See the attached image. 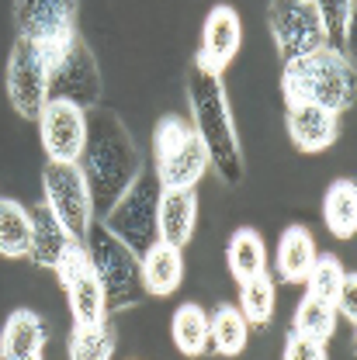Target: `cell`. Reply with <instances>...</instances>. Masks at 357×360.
<instances>
[{
    "instance_id": "obj_26",
    "label": "cell",
    "mask_w": 357,
    "mask_h": 360,
    "mask_svg": "<svg viewBox=\"0 0 357 360\" xmlns=\"http://www.w3.org/2000/svg\"><path fill=\"white\" fill-rule=\"evenodd\" d=\"M277 305V284L270 274H257L250 281H239V312L250 326H268Z\"/></svg>"
},
{
    "instance_id": "obj_13",
    "label": "cell",
    "mask_w": 357,
    "mask_h": 360,
    "mask_svg": "<svg viewBox=\"0 0 357 360\" xmlns=\"http://www.w3.org/2000/svg\"><path fill=\"white\" fill-rule=\"evenodd\" d=\"M39 135L52 163H77L87 139V111L66 101H45L39 115Z\"/></svg>"
},
{
    "instance_id": "obj_31",
    "label": "cell",
    "mask_w": 357,
    "mask_h": 360,
    "mask_svg": "<svg viewBox=\"0 0 357 360\" xmlns=\"http://www.w3.org/2000/svg\"><path fill=\"white\" fill-rule=\"evenodd\" d=\"M284 360H330L326 357V343L309 340L302 333H288V343H284Z\"/></svg>"
},
{
    "instance_id": "obj_11",
    "label": "cell",
    "mask_w": 357,
    "mask_h": 360,
    "mask_svg": "<svg viewBox=\"0 0 357 360\" xmlns=\"http://www.w3.org/2000/svg\"><path fill=\"white\" fill-rule=\"evenodd\" d=\"M268 25L284 63L302 59V56H309L315 49L330 45L313 0H270Z\"/></svg>"
},
{
    "instance_id": "obj_12",
    "label": "cell",
    "mask_w": 357,
    "mask_h": 360,
    "mask_svg": "<svg viewBox=\"0 0 357 360\" xmlns=\"http://www.w3.org/2000/svg\"><path fill=\"white\" fill-rule=\"evenodd\" d=\"M7 97L11 108L28 122H39L49 101V59L25 39H18L7 56Z\"/></svg>"
},
{
    "instance_id": "obj_23",
    "label": "cell",
    "mask_w": 357,
    "mask_h": 360,
    "mask_svg": "<svg viewBox=\"0 0 357 360\" xmlns=\"http://www.w3.org/2000/svg\"><path fill=\"white\" fill-rule=\"evenodd\" d=\"M229 260V274L236 281H250L257 274H268V246L257 236V229H236L225 250Z\"/></svg>"
},
{
    "instance_id": "obj_33",
    "label": "cell",
    "mask_w": 357,
    "mask_h": 360,
    "mask_svg": "<svg viewBox=\"0 0 357 360\" xmlns=\"http://www.w3.org/2000/svg\"><path fill=\"white\" fill-rule=\"evenodd\" d=\"M21 360H45L42 354H28V357H21Z\"/></svg>"
},
{
    "instance_id": "obj_10",
    "label": "cell",
    "mask_w": 357,
    "mask_h": 360,
    "mask_svg": "<svg viewBox=\"0 0 357 360\" xmlns=\"http://www.w3.org/2000/svg\"><path fill=\"white\" fill-rule=\"evenodd\" d=\"M56 277L66 291V305L73 315V326H97L108 319V302H104V288L97 281V274L90 267L84 243H70L56 264Z\"/></svg>"
},
{
    "instance_id": "obj_16",
    "label": "cell",
    "mask_w": 357,
    "mask_h": 360,
    "mask_svg": "<svg viewBox=\"0 0 357 360\" xmlns=\"http://www.w3.org/2000/svg\"><path fill=\"white\" fill-rule=\"evenodd\" d=\"M315 239L306 225H288L277 239V253H274V270L277 281L284 284H302L309 277V270L315 264Z\"/></svg>"
},
{
    "instance_id": "obj_14",
    "label": "cell",
    "mask_w": 357,
    "mask_h": 360,
    "mask_svg": "<svg viewBox=\"0 0 357 360\" xmlns=\"http://www.w3.org/2000/svg\"><path fill=\"white\" fill-rule=\"evenodd\" d=\"M243 42V21L239 14L229 7V4H215L205 18V32H201V49H198V66L212 70V73H223L225 66L236 59Z\"/></svg>"
},
{
    "instance_id": "obj_32",
    "label": "cell",
    "mask_w": 357,
    "mask_h": 360,
    "mask_svg": "<svg viewBox=\"0 0 357 360\" xmlns=\"http://www.w3.org/2000/svg\"><path fill=\"white\" fill-rule=\"evenodd\" d=\"M337 315H347V322H354L357 319V277L354 274H347L344 277V288H340V295H337Z\"/></svg>"
},
{
    "instance_id": "obj_17",
    "label": "cell",
    "mask_w": 357,
    "mask_h": 360,
    "mask_svg": "<svg viewBox=\"0 0 357 360\" xmlns=\"http://www.w3.org/2000/svg\"><path fill=\"white\" fill-rule=\"evenodd\" d=\"M156 225H160V243H170V246L184 250L194 236V225H198V194H194V187L191 191H163Z\"/></svg>"
},
{
    "instance_id": "obj_19",
    "label": "cell",
    "mask_w": 357,
    "mask_h": 360,
    "mask_svg": "<svg viewBox=\"0 0 357 360\" xmlns=\"http://www.w3.org/2000/svg\"><path fill=\"white\" fill-rule=\"evenodd\" d=\"M142 284H146V295H156V298H167L174 295L184 281V253L170 243H156L149 246L142 257Z\"/></svg>"
},
{
    "instance_id": "obj_7",
    "label": "cell",
    "mask_w": 357,
    "mask_h": 360,
    "mask_svg": "<svg viewBox=\"0 0 357 360\" xmlns=\"http://www.w3.org/2000/svg\"><path fill=\"white\" fill-rule=\"evenodd\" d=\"M77 11L80 0H14L18 39L32 42L52 63L77 39Z\"/></svg>"
},
{
    "instance_id": "obj_18",
    "label": "cell",
    "mask_w": 357,
    "mask_h": 360,
    "mask_svg": "<svg viewBox=\"0 0 357 360\" xmlns=\"http://www.w3.org/2000/svg\"><path fill=\"white\" fill-rule=\"evenodd\" d=\"M49 329L42 315L32 309H14L0 329V360H21L28 354H42Z\"/></svg>"
},
{
    "instance_id": "obj_24",
    "label": "cell",
    "mask_w": 357,
    "mask_h": 360,
    "mask_svg": "<svg viewBox=\"0 0 357 360\" xmlns=\"http://www.w3.org/2000/svg\"><path fill=\"white\" fill-rule=\"evenodd\" d=\"M32 246V215L14 198H0V257L7 260H28Z\"/></svg>"
},
{
    "instance_id": "obj_25",
    "label": "cell",
    "mask_w": 357,
    "mask_h": 360,
    "mask_svg": "<svg viewBox=\"0 0 357 360\" xmlns=\"http://www.w3.org/2000/svg\"><path fill=\"white\" fill-rule=\"evenodd\" d=\"M170 336L184 357H201L208 347V312L194 302H184L170 319Z\"/></svg>"
},
{
    "instance_id": "obj_8",
    "label": "cell",
    "mask_w": 357,
    "mask_h": 360,
    "mask_svg": "<svg viewBox=\"0 0 357 360\" xmlns=\"http://www.w3.org/2000/svg\"><path fill=\"white\" fill-rule=\"evenodd\" d=\"M45 208L56 215V222L66 229L73 243H84L87 229L94 225V205H90L87 180L77 163H45L42 170Z\"/></svg>"
},
{
    "instance_id": "obj_30",
    "label": "cell",
    "mask_w": 357,
    "mask_h": 360,
    "mask_svg": "<svg viewBox=\"0 0 357 360\" xmlns=\"http://www.w3.org/2000/svg\"><path fill=\"white\" fill-rule=\"evenodd\" d=\"M326 32V42L340 52H347L351 42V14H354V0H313Z\"/></svg>"
},
{
    "instance_id": "obj_9",
    "label": "cell",
    "mask_w": 357,
    "mask_h": 360,
    "mask_svg": "<svg viewBox=\"0 0 357 360\" xmlns=\"http://www.w3.org/2000/svg\"><path fill=\"white\" fill-rule=\"evenodd\" d=\"M49 101H66L84 111L101 104V70L80 39H73L49 63Z\"/></svg>"
},
{
    "instance_id": "obj_4",
    "label": "cell",
    "mask_w": 357,
    "mask_h": 360,
    "mask_svg": "<svg viewBox=\"0 0 357 360\" xmlns=\"http://www.w3.org/2000/svg\"><path fill=\"white\" fill-rule=\"evenodd\" d=\"M84 250H87V260L101 288H104V302H108V315L135 309L142 298H146V284H142V264L132 250L111 236L104 225L94 219V225L84 236Z\"/></svg>"
},
{
    "instance_id": "obj_5",
    "label": "cell",
    "mask_w": 357,
    "mask_h": 360,
    "mask_svg": "<svg viewBox=\"0 0 357 360\" xmlns=\"http://www.w3.org/2000/svg\"><path fill=\"white\" fill-rule=\"evenodd\" d=\"M160 198H163V184L156 177V170H146L132 180V187L111 205V212L97 222L104 225L111 236H118L135 257H142L149 246L160 243Z\"/></svg>"
},
{
    "instance_id": "obj_29",
    "label": "cell",
    "mask_w": 357,
    "mask_h": 360,
    "mask_svg": "<svg viewBox=\"0 0 357 360\" xmlns=\"http://www.w3.org/2000/svg\"><path fill=\"white\" fill-rule=\"evenodd\" d=\"M344 277H347L344 264L333 253H322V257H315L313 270H309V277L302 284H306V295H313V298L326 302V305H337V295L344 288Z\"/></svg>"
},
{
    "instance_id": "obj_3",
    "label": "cell",
    "mask_w": 357,
    "mask_h": 360,
    "mask_svg": "<svg viewBox=\"0 0 357 360\" xmlns=\"http://www.w3.org/2000/svg\"><path fill=\"white\" fill-rule=\"evenodd\" d=\"M281 94H284L288 108L292 104H315V108H326L333 115H344L347 108H354V63L347 59V52L322 45L302 59L284 63Z\"/></svg>"
},
{
    "instance_id": "obj_22",
    "label": "cell",
    "mask_w": 357,
    "mask_h": 360,
    "mask_svg": "<svg viewBox=\"0 0 357 360\" xmlns=\"http://www.w3.org/2000/svg\"><path fill=\"white\" fill-rule=\"evenodd\" d=\"M250 340V322L243 319V312L236 305H219L208 315V347L223 357H236L246 350Z\"/></svg>"
},
{
    "instance_id": "obj_2",
    "label": "cell",
    "mask_w": 357,
    "mask_h": 360,
    "mask_svg": "<svg viewBox=\"0 0 357 360\" xmlns=\"http://www.w3.org/2000/svg\"><path fill=\"white\" fill-rule=\"evenodd\" d=\"M187 104H191V125L208 153V163L225 184H239L243 153H239V135H236L229 101H225L223 73H212L194 63L187 73Z\"/></svg>"
},
{
    "instance_id": "obj_1",
    "label": "cell",
    "mask_w": 357,
    "mask_h": 360,
    "mask_svg": "<svg viewBox=\"0 0 357 360\" xmlns=\"http://www.w3.org/2000/svg\"><path fill=\"white\" fill-rule=\"evenodd\" d=\"M77 167L87 180L94 219H104L111 205L142 174V153L135 149V139L115 111L101 104L87 111V139H84V153Z\"/></svg>"
},
{
    "instance_id": "obj_15",
    "label": "cell",
    "mask_w": 357,
    "mask_h": 360,
    "mask_svg": "<svg viewBox=\"0 0 357 360\" xmlns=\"http://www.w3.org/2000/svg\"><path fill=\"white\" fill-rule=\"evenodd\" d=\"M284 125H288L292 142L302 153H322L340 135V115L315 108V104H292L288 115H284Z\"/></svg>"
},
{
    "instance_id": "obj_27",
    "label": "cell",
    "mask_w": 357,
    "mask_h": 360,
    "mask_svg": "<svg viewBox=\"0 0 357 360\" xmlns=\"http://www.w3.org/2000/svg\"><path fill=\"white\" fill-rule=\"evenodd\" d=\"M115 354V326L104 319L97 326H73L70 360H111Z\"/></svg>"
},
{
    "instance_id": "obj_6",
    "label": "cell",
    "mask_w": 357,
    "mask_h": 360,
    "mask_svg": "<svg viewBox=\"0 0 357 360\" xmlns=\"http://www.w3.org/2000/svg\"><path fill=\"white\" fill-rule=\"evenodd\" d=\"M153 149H156V167L153 170L163 184V191H191V187H198V180L212 167L194 125L184 122L180 115H167L156 125Z\"/></svg>"
},
{
    "instance_id": "obj_21",
    "label": "cell",
    "mask_w": 357,
    "mask_h": 360,
    "mask_svg": "<svg viewBox=\"0 0 357 360\" xmlns=\"http://www.w3.org/2000/svg\"><path fill=\"white\" fill-rule=\"evenodd\" d=\"M322 222L337 239H354L357 232V187L354 180H333L322 194Z\"/></svg>"
},
{
    "instance_id": "obj_28",
    "label": "cell",
    "mask_w": 357,
    "mask_h": 360,
    "mask_svg": "<svg viewBox=\"0 0 357 360\" xmlns=\"http://www.w3.org/2000/svg\"><path fill=\"white\" fill-rule=\"evenodd\" d=\"M337 309L333 305H326V302H319L313 295H306L302 302H299V309H295V333H302V336H309V340H319V343H330V336L337 333Z\"/></svg>"
},
{
    "instance_id": "obj_20",
    "label": "cell",
    "mask_w": 357,
    "mask_h": 360,
    "mask_svg": "<svg viewBox=\"0 0 357 360\" xmlns=\"http://www.w3.org/2000/svg\"><path fill=\"white\" fill-rule=\"evenodd\" d=\"M28 215H32V246H28V260H32L35 267L52 270L59 264L63 250H66L73 239L66 236V229L56 222V215H52L45 205L28 208Z\"/></svg>"
}]
</instances>
